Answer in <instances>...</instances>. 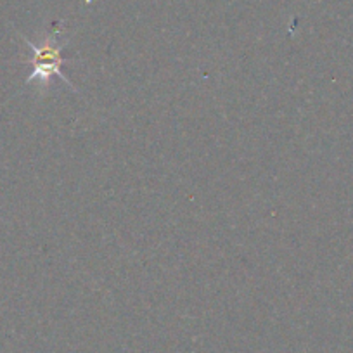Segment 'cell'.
<instances>
[{"mask_svg": "<svg viewBox=\"0 0 353 353\" xmlns=\"http://www.w3.org/2000/svg\"><path fill=\"white\" fill-rule=\"evenodd\" d=\"M26 43L32 49V61L30 63H32L33 68L32 74L26 80L28 83H35L37 81L39 85H49L50 78L59 77L63 83L73 88V83L70 81V78L63 73V50L66 47V43L57 40V32L49 33L39 43H33L30 40H26Z\"/></svg>", "mask_w": 353, "mask_h": 353, "instance_id": "obj_1", "label": "cell"}]
</instances>
